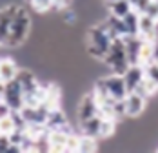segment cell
I'll return each instance as SVG.
<instances>
[{
    "label": "cell",
    "instance_id": "obj_1",
    "mask_svg": "<svg viewBox=\"0 0 158 153\" xmlns=\"http://www.w3.org/2000/svg\"><path fill=\"white\" fill-rule=\"evenodd\" d=\"M29 31H31V16H29L26 7L18 6L15 16H13V22H11V28H9V37H7L6 46L9 47L22 46L27 40Z\"/></svg>",
    "mask_w": 158,
    "mask_h": 153
},
{
    "label": "cell",
    "instance_id": "obj_2",
    "mask_svg": "<svg viewBox=\"0 0 158 153\" xmlns=\"http://www.w3.org/2000/svg\"><path fill=\"white\" fill-rule=\"evenodd\" d=\"M111 44H113V38L107 35V31L104 29L100 24H96L93 28H89L87 31V53L96 59V60H104V57L107 55Z\"/></svg>",
    "mask_w": 158,
    "mask_h": 153
},
{
    "label": "cell",
    "instance_id": "obj_3",
    "mask_svg": "<svg viewBox=\"0 0 158 153\" xmlns=\"http://www.w3.org/2000/svg\"><path fill=\"white\" fill-rule=\"evenodd\" d=\"M104 64L111 69V73H118L122 75L129 68V60H127V53L126 46H124V38H114L111 44L107 55L104 57Z\"/></svg>",
    "mask_w": 158,
    "mask_h": 153
},
{
    "label": "cell",
    "instance_id": "obj_4",
    "mask_svg": "<svg viewBox=\"0 0 158 153\" xmlns=\"http://www.w3.org/2000/svg\"><path fill=\"white\" fill-rule=\"evenodd\" d=\"M2 100L11 107L13 111H20L24 107V90H22V84L18 82V78H13L9 82L4 84V90H2Z\"/></svg>",
    "mask_w": 158,
    "mask_h": 153
},
{
    "label": "cell",
    "instance_id": "obj_5",
    "mask_svg": "<svg viewBox=\"0 0 158 153\" xmlns=\"http://www.w3.org/2000/svg\"><path fill=\"white\" fill-rule=\"evenodd\" d=\"M104 82H106V90L109 93V97L113 100H124L127 97V86L124 76L118 75V73H111L109 76H104Z\"/></svg>",
    "mask_w": 158,
    "mask_h": 153
},
{
    "label": "cell",
    "instance_id": "obj_6",
    "mask_svg": "<svg viewBox=\"0 0 158 153\" xmlns=\"http://www.w3.org/2000/svg\"><path fill=\"white\" fill-rule=\"evenodd\" d=\"M100 113V104H98V100H96L95 93H85L82 98H80L78 102V109H77V115H78V120H87V119H91V117H95Z\"/></svg>",
    "mask_w": 158,
    "mask_h": 153
},
{
    "label": "cell",
    "instance_id": "obj_7",
    "mask_svg": "<svg viewBox=\"0 0 158 153\" xmlns=\"http://www.w3.org/2000/svg\"><path fill=\"white\" fill-rule=\"evenodd\" d=\"M124 102H126V117H131V119L140 117L147 107V98L138 91H129Z\"/></svg>",
    "mask_w": 158,
    "mask_h": 153
},
{
    "label": "cell",
    "instance_id": "obj_8",
    "mask_svg": "<svg viewBox=\"0 0 158 153\" xmlns=\"http://www.w3.org/2000/svg\"><path fill=\"white\" fill-rule=\"evenodd\" d=\"M16 9H18V4H15V2L6 4L4 7H0V44L7 42L9 28H11V22H13V16H15Z\"/></svg>",
    "mask_w": 158,
    "mask_h": 153
},
{
    "label": "cell",
    "instance_id": "obj_9",
    "mask_svg": "<svg viewBox=\"0 0 158 153\" xmlns=\"http://www.w3.org/2000/svg\"><path fill=\"white\" fill-rule=\"evenodd\" d=\"M122 76L126 80L127 91H136V88L140 86V82L145 76V68L142 64H129V68L122 73Z\"/></svg>",
    "mask_w": 158,
    "mask_h": 153
},
{
    "label": "cell",
    "instance_id": "obj_10",
    "mask_svg": "<svg viewBox=\"0 0 158 153\" xmlns=\"http://www.w3.org/2000/svg\"><path fill=\"white\" fill-rule=\"evenodd\" d=\"M124 46H126L129 64H138L140 51H142V46H143V38L140 35H127V37H124Z\"/></svg>",
    "mask_w": 158,
    "mask_h": 153
},
{
    "label": "cell",
    "instance_id": "obj_11",
    "mask_svg": "<svg viewBox=\"0 0 158 153\" xmlns=\"http://www.w3.org/2000/svg\"><path fill=\"white\" fill-rule=\"evenodd\" d=\"M71 133L64 131V129H48V150L49 151H65V146H67V137Z\"/></svg>",
    "mask_w": 158,
    "mask_h": 153
},
{
    "label": "cell",
    "instance_id": "obj_12",
    "mask_svg": "<svg viewBox=\"0 0 158 153\" xmlns=\"http://www.w3.org/2000/svg\"><path fill=\"white\" fill-rule=\"evenodd\" d=\"M46 128L48 129H64L67 133H73L69 124H67V119L64 115V111L60 107H53L49 109V115H48V120H46Z\"/></svg>",
    "mask_w": 158,
    "mask_h": 153
},
{
    "label": "cell",
    "instance_id": "obj_13",
    "mask_svg": "<svg viewBox=\"0 0 158 153\" xmlns=\"http://www.w3.org/2000/svg\"><path fill=\"white\" fill-rule=\"evenodd\" d=\"M158 33V20L153 16L142 13L140 15V22H138V35L145 38V40H153Z\"/></svg>",
    "mask_w": 158,
    "mask_h": 153
},
{
    "label": "cell",
    "instance_id": "obj_14",
    "mask_svg": "<svg viewBox=\"0 0 158 153\" xmlns=\"http://www.w3.org/2000/svg\"><path fill=\"white\" fill-rule=\"evenodd\" d=\"M18 71H20V68H18V64L13 59H9V57L0 59V82L6 84V82L16 78Z\"/></svg>",
    "mask_w": 158,
    "mask_h": 153
},
{
    "label": "cell",
    "instance_id": "obj_15",
    "mask_svg": "<svg viewBox=\"0 0 158 153\" xmlns=\"http://www.w3.org/2000/svg\"><path fill=\"white\" fill-rule=\"evenodd\" d=\"M16 78H18V82L22 84L24 97H26V95H29V93H33V91H36V90L40 88V82L36 80V76L33 75L29 69H20V71H18V75H16Z\"/></svg>",
    "mask_w": 158,
    "mask_h": 153
},
{
    "label": "cell",
    "instance_id": "obj_16",
    "mask_svg": "<svg viewBox=\"0 0 158 153\" xmlns=\"http://www.w3.org/2000/svg\"><path fill=\"white\" fill-rule=\"evenodd\" d=\"M100 126H102V115L98 113L95 117L87 119V120H82L80 122V129H82V135H89V137H96L100 135Z\"/></svg>",
    "mask_w": 158,
    "mask_h": 153
},
{
    "label": "cell",
    "instance_id": "obj_17",
    "mask_svg": "<svg viewBox=\"0 0 158 153\" xmlns=\"http://www.w3.org/2000/svg\"><path fill=\"white\" fill-rule=\"evenodd\" d=\"M107 7H109L111 15L118 16V18H124V16L133 9V4H131L129 0H114V2H109V4H107Z\"/></svg>",
    "mask_w": 158,
    "mask_h": 153
},
{
    "label": "cell",
    "instance_id": "obj_18",
    "mask_svg": "<svg viewBox=\"0 0 158 153\" xmlns=\"http://www.w3.org/2000/svg\"><path fill=\"white\" fill-rule=\"evenodd\" d=\"M116 120L114 117H102V126H100V135L98 138H109L116 131Z\"/></svg>",
    "mask_w": 158,
    "mask_h": 153
},
{
    "label": "cell",
    "instance_id": "obj_19",
    "mask_svg": "<svg viewBox=\"0 0 158 153\" xmlns=\"http://www.w3.org/2000/svg\"><path fill=\"white\" fill-rule=\"evenodd\" d=\"M138 22H140V13L131 9L126 16H124V24L127 28V35H138Z\"/></svg>",
    "mask_w": 158,
    "mask_h": 153
},
{
    "label": "cell",
    "instance_id": "obj_20",
    "mask_svg": "<svg viewBox=\"0 0 158 153\" xmlns=\"http://www.w3.org/2000/svg\"><path fill=\"white\" fill-rule=\"evenodd\" d=\"M96 150H98V140H96V137L80 135V138H78V151H96Z\"/></svg>",
    "mask_w": 158,
    "mask_h": 153
},
{
    "label": "cell",
    "instance_id": "obj_21",
    "mask_svg": "<svg viewBox=\"0 0 158 153\" xmlns=\"http://www.w3.org/2000/svg\"><path fill=\"white\" fill-rule=\"evenodd\" d=\"M29 6H31L36 13H48V11H51L55 7L53 0H31Z\"/></svg>",
    "mask_w": 158,
    "mask_h": 153
},
{
    "label": "cell",
    "instance_id": "obj_22",
    "mask_svg": "<svg viewBox=\"0 0 158 153\" xmlns=\"http://www.w3.org/2000/svg\"><path fill=\"white\" fill-rule=\"evenodd\" d=\"M78 135H69L67 137V146H65V151H78Z\"/></svg>",
    "mask_w": 158,
    "mask_h": 153
},
{
    "label": "cell",
    "instance_id": "obj_23",
    "mask_svg": "<svg viewBox=\"0 0 158 153\" xmlns=\"http://www.w3.org/2000/svg\"><path fill=\"white\" fill-rule=\"evenodd\" d=\"M145 15H149V16H153V18L158 20V0H151L149 2V6L145 9Z\"/></svg>",
    "mask_w": 158,
    "mask_h": 153
},
{
    "label": "cell",
    "instance_id": "obj_24",
    "mask_svg": "<svg viewBox=\"0 0 158 153\" xmlns=\"http://www.w3.org/2000/svg\"><path fill=\"white\" fill-rule=\"evenodd\" d=\"M149 2H151V0H136V2L133 4V9H135V11H138V13L142 15V13H145V9H147Z\"/></svg>",
    "mask_w": 158,
    "mask_h": 153
},
{
    "label": "cell",
    "instance_id": "obj_25",
    "mask_svg": "<svg viewBox=\"0 0 158 153\" xmlns=\"http://www.w3.org/2000/svg\"><path fill=\"white\" fill-rule=\"evenodd\" d=\"M9 135H2L0 133V153H6L7 151V148H9Z\"/></svg>",
    "mask_w": 158,
    "mask_h": 153
},
{
    "label": "cell",
    "instance_id": "obj_26",
    "mask_svg": "<svg viewBox=\"0 0 158 153\" xmlns=\"http://www.w3.org/2000/svg\"><path fill=\"white\" fill-rule=\"evenodd\" d=\"M64 20H65L67 24H75V22H77V15H75V11H71V9H64Z\"/></svg>",
    "mask_w": 158,
    "mask_h": 153
},
{
    "label": "cell",
    "instance_id": "obj_27",
    "mask_svg": "<svg viewBox=\"0 0 158 153\" xmlns=\"http://www.w3.org/2000/svg\"><path fill=\"white\" fill-rule=\"evenodd\" d=\"M11 111H13V109L7 106L4 100L0 102V119H6V117H9V115H11Z\"/></svg>",
    "mask_w": 158,
    "mask_h": 153
},
{
    "label": "cell",
    "instance_id": "obj_28",
    "mask_svg": "<svg viewBox=\"0 0 158 153\" xmlns=\"http://www.w3.org/2000/svg\"><path fill=\"white\" fill-rule=\"evenodd\" d=\"M151 42H153V59H155V62H158V33Z\"/></svg>",
    "mask_w": 158,
    "mask_h": 153
},
{
    "label": "cell",
    "instance_id": "obj_29",
    "mask_svg": "<svg viewBox=\"0 0 158 153\" xmlns=\"http://www.w3.org/2000/svg\"><path fill=\"white\" fill-rule=\"evenodd\" d=\"M69 2H71V0H53L55 7H65V6H67Z\"/></svg>",
    "mask_w": 158,
    "mask_h": 153
},
{
    "label": "cell",
    "instance_id": "obj_30",
    "mask_svg": "<svg viewBox=\"0 0 158 153\" xmlns=\"http://www.w3.org/2000/svg\"><path fill=\"white\" fill-rule=\"evenodd\" d=\"M2 90H4V82H0V93H2Z\"/></svg>",
    "mask_w": 158,
    "mask_h": 153
},
{
    "label": "cell",
    "instance_id": "obj_31",
    "mask_svg": "<svg viewBox=\"0 0 158 153\" xmlns=\"http://www.w3.org/2000/svg\"><path fill=\"white\" fill-rule=\"evenodd\" d=\"M129 2H131V4H135V2H136V0H129Z\"/></svg>",
    "mask_w": 158,
    "mask_h": 153
},
{
    "label": "cell",
    "instance_id": "obj_32",
    "mask_svg": "<svg viewBox=\"0 0 158 153\" xmlns=\"http://www.w3.org/2000/svg\"><path fill=\"white\" fill-rule=\"evenodd\" d=\"M106 2H107V4H109V2H114V0H106Z\"/></svg>",
    "mask_w": 158,
    "mask_h": 153
},
{
    "label": "cell",
    "instance_id": "obj_33",
    "mask_svg": "<svg viewBox=\"0 0 158 153\" xmlns=\"http://www.w3.org/2000/svg\"><path fill=\"white\" fill-rule=\"evenodd\" d=\"M26 2H27V4H29V2H31V0H26Z\"/></svg>",
    "mask_w": 158,
    "mask_h": 153
}]
</instances>
